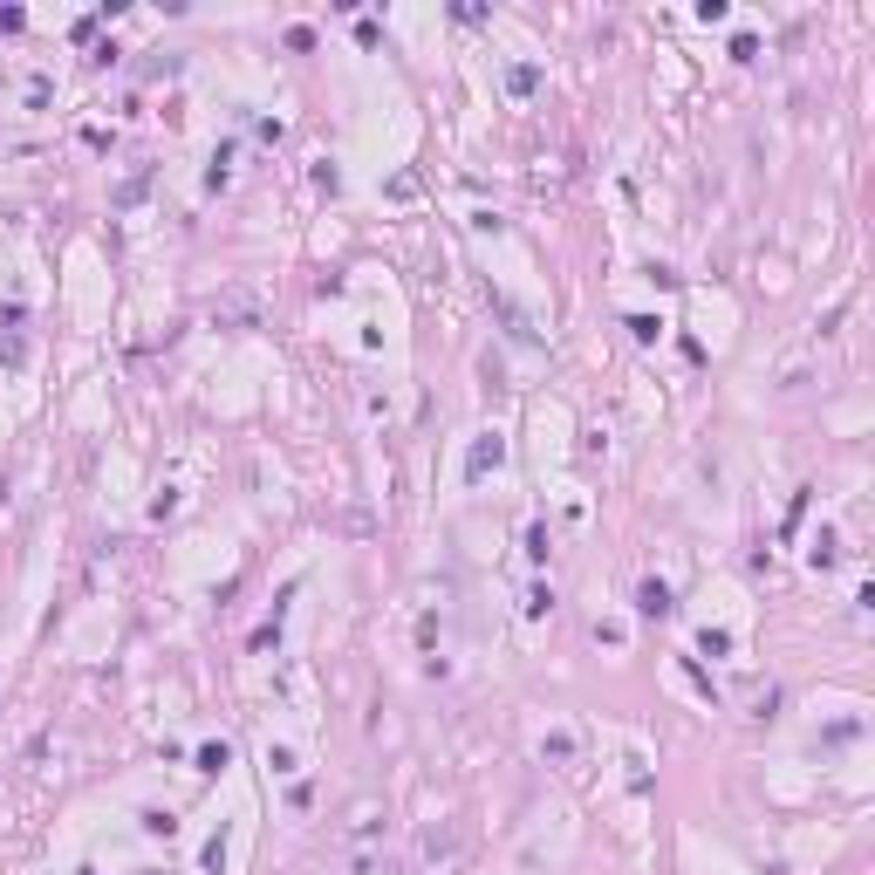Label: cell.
Listing matches in <instances>:
<instances>
[{
  "instance_id": "1",
  "label": "cell",
  "mask_w": 875,
  "mask_h": 875,
  "mask_svg": "<svg viewBox=\"0 0 875 875\" xmlns=\"http://www.w3.org/2000/svg\"><path fill=\"white\" fill-rule=\"evenodd\" d=\"M452 862H459V841H452V834H424V869H452Z\"/></svg>"
}]
</instances>
